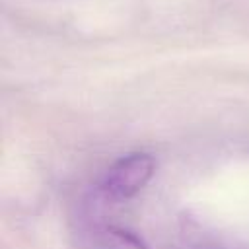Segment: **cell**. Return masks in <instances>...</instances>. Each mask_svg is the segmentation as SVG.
<instances>
[{"label":"cell","instance_id":"1","mask_svg":"<svg viewBox=\"0 0 249 249\" xmlns=\"http://www.w3.org/2000/svg\"><path fill=\"white\" fill-rule=\"evenodd\" d=\"M156 161L150 154L134 152L119 158L103 175L99 191L105 198L126 200L140 193L146 183L152 179Z\"/></svg>","mask_w":249,"mask_h":249},{"label":"cell","instance_id":"2","mask_svg":"<svg viewBox=\"0 0 249 249\" xmlns=\"http://www.w3.org/2000/svg\"><path fill=\"white\" fill-rule=\"evenodd\" d=\"M89 249H148L132 231L111 224L91 226L86 233Z\"/></svg>","mask_w":249,"mask_h":249}]
</instances>
